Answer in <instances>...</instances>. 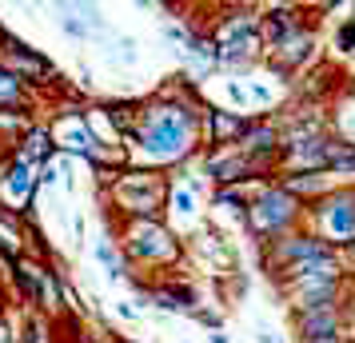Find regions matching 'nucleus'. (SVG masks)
I'll list each match as a JSON object with an SVG mask.
<instances>
[{
    "label": "nucleus",
    "mask_w": 355,
    "mask_h": 343,
    "mask_svg": "<svg viewBox=\"0 0 355 343\" xmlns=\"http://www.w3.org/2000/svg\"><path fill=\"white\" fill-rule=\"evenodd\" d=\"M196 136H200V112L188 104H144L136 112V124L128 132V144L140 148L144 160L156 164H176L192 152Z\"/></svg>",
    "instance_id": "1"
},
{
    "label": "nucleus",
    "mask_w": 355,
    "mask_h": 343,
    "mask_svg": "<svg viewBox=\"0 0 355 343\" xmlns=\"http://www.w3.org/2000/svg\"><path fill=\"white\" fill-rule=\"evenodd\" d=\"M243 220H248L252 231H259L263 244H268V240H275V236L291 231V224L300 220V200L291 196L284 184H272V188H263L256 200H248Z\"/></svg>",
    "instance_id": "2"
},
{
    "label": "nucleus",
    "mask_w": 355,
    "mask_h": 343,
    "mask_svg": "<svg viewBox=\"0 0 355 343\" xmlns=\"http://www.w3.org/2000/svg\"><path fill=\"white\" fill-rule=\"evenodd\" d=\"M315 236H320L323 244H355V188H336V192H327V196L315 204Z\"/></svg>",
    "instance_id": "3"
},
{
    "label": "nucleus",
    "mask_w": 355,
    "mask_h": 343,
    "mask_svg": "<svg viewBox=\"0 0 355 343\" xmlns=\"http://www.w3.org/2000/svg\"><path fill=\"white\" fill-rule=\"evenodd\" d=\"M211 44H216V60L220 64H248L263 49V40H259V17H252V12H232L220 24V33L211 36Z\"/></svg>",
    "instance_id": "4"
},
{
    "label": "nucleus",
    "mask_w": 355,
    "mask_h": 343,
    "mask_svg": "<svg viewBox=\"0 0 355 343\" xmlns=\"http://www.w3.org/2000/svg\"><path fill=\"white\" fill-rule=\"evenodd\" d=\"M124 247H128L132 260H144V263H176V256H180L176 231L164 228L160 220H136V224H128Z\"/></svg>",
    "instance_id": "5"
},
{
    "label": "nucleus",
    "mask_w": 355,
    "mask_h": 343,
    "mask_svg": "<svg viewBox=\"0 0 355 343\" xmlns=\"http://www.w3.org/2000/svg\"><path fill=\"white\" fill-rule=\"evenodd\" d=\"M323 256H336V247L323 244L315 231H284V236L268 240V267H272V276H284L295 263L323 260Z\"/></svg>",
    "instance_id": "6"
},
{
    "label": "nucleus",
    "mask_w": 355,
    "mask_h": 343,
    "mask_svg": "<svg viewBox=\"0 0 355 343\" xmlns=\"http://www.w3.org/2000/svg\"><path fill=\"white\" fill-rule=\"evenodd\" d=\"M164 200V184L152 176V172H128L116 180V204L132 212L136 220H156Z\"/></svg>",
    "instance_id": "7"
},
{
    "label": "nucleus",
    "mask_w": 355,
    "mask_h": 343,
    "mask_svg": "<svg viewBox=\"0 0 355 343\" xmlns=\"http://www.w3.org/2000/svg\"><path fill=\"white\" fill-rule=\"evenodd\" d=\"M256 168H259V164L252 160L243 148H232V152H216V156L208 160V176H216L220 184L232 188V184H240L243 176H252Z\"/></svg>",
    "instance_id": "8"
},
{
    "label": "nucleus",
    "mask_w": 355,
    "mask_h": 343,
    "mask_svg": "<svg viewBox=\"0 0 355 343\" xmlns=\"http://www.w3.org/2000/svg\"><path fill=\"white\" fill-rule=\"evenodd\" d=\"M0 68L8 72V76H40V72H49V64L36 56V52H28L24 44H17V40H8L4 36V49H0Z\"/></svg>",
    "instance_id": "9"
},
{
    "label": "nucleus",
    "mask_w": 355,
    "mask_h": 343,
    "mask_svg": "<svg viewBox=\"0 0 355 343\" xmlns=\"http://www.w3.org/2000/svg\"><path fill=\"white\" fill-rule=\"evenodd\" d=\"M56 144L68 148V152H80V156H96V144H92V132L80 116H64L60 120V132H56Z\"/></svg>",
    "instance_id": "10"
},
{
    "label": "nucleus",
    "mask_w": 355,
    "mask_h": 343,
    "mask_svg": "<svg viewBox=\"0 0 355 343\" xmlns=\"http://www.w3.org/2000/svg\"><path fill=\"white\" fill-rule=\"evenodd\" d=\"M208 120H211L216 144H243V136L252 128V120H243V116H236V112H220V108H211Z\"/></svg>",
    "instance_id": "11"
},
{
    "label": "nucleus",
    "mask_w": 355,
    "mask_h": 343,
    "mask_svg": "<svg viewBox=\"0 0 355 343\" xmlns=\"http://www.w3.org/2000/svg\"><path fill=\"white\" fill-rule=\"evenodd\" d=\"M284 188H288L295 200H304V196H327L331 192V184H327V176L323 172H295V176H288L284 180Z\"/></svg>",
    "instance_id": "12"
},
{
    "label": "nucleus",
    "mask_w": 355,
    "mask_h": 343,
    "mask_svg": "<svg viewBox=\"0 0 355 343\" xmlns=\"http://www.w3.org/2000/svg\"><path fill=\"white\" fill-rule=\"evenodd\" d=\"M33 164L28 160H20L17 156V164H12V172H8V180H4V192H8V196L12 200H28L36 192V180H33Z\"/></svg>",
    "instance_id": "13"
},
{
    "label": "nucleus",
    "mask_w": 355,
    "mask_h": 343,
    "mask_svg": "<svg viewBox=\"0 0 355 343\" xmlns=\"http://www.w3.org/2000/svg\"><path fill=\"white\" fill-rule=\"evenodd\" d=\"M49 152H52L49 132H44V128H36V132H28V136H24V144H20V160H28V164L36 168V164L44 160Z\"/></svg>",
    "instance_id": "14"
},
{
    "label": "nucleus",
    "mask_w": 355,
    "mask_h": 343,
    "mask_svg": "<svg viewBox=\"0 0 355 343\" xmlns=\"http://www.w3.org/2000/svg\"><path fill=\"white\" fill-rule=\"evenodd\" d=\"M17 96H20V80L0 68V104H17Z\"/></svg>",
    "instance_id": "15"
},
{
    "label": "nucleus",
    "mask_w": 355,
    "mask_h": 343,
    "mask_svg": "<svg viewBox=\"0 0 355 343\" xmlns=\"http://www.w3.org/2000/svg\"><path fill=\"white\" fill-rule=\"evenodd\" d=\"M336 49L339 52H355V17L343 20V28H339V36H336Z\"/></svg>",
    "instance_id": "16"
},
{
    "label": "nucleus",
    "mask_w": 355,
    "mask_h": 343,
    "mask_svg": "<svg viewBox=\"0 0 355 343\" xmlns=\"http://www.w3.org/2000/svg\"><path fill=\"white\" fill-rule=\"evenodd\" d=\"M20 343H49V327L44 324H28V331H24V340Z\"/></svg>",
    "instance_id": "17"
},
{
    "label": "nucleus",
    "mask_w": 355,
    "mask_h": 343,
    "mask_svg": "<svg viewBox=\"0 0 355 343\" xmlns=\"http://www.w3.org/2000/svg\"><path fill=\"white\" fill-rule=\"evenodd\" d=\"M0 343H12V340H8V327H4V324H0Z\"/></svg>",
    "instance_id": "18"
},
{
    "label": "nucleus",
    "mask_w": 355,
    "mask_h": 343,
    "mask_svg": "<svg viewBox=\"0 0 355 343\" xmlns=\"http://www.w3.org/2000/svg\"><path fill=\"white\" fill-rule=\"evenodd\" d=\"M80 343H92V340H80Z\"/></svg>",
    "instance_id": "19"
}]
</instances>
